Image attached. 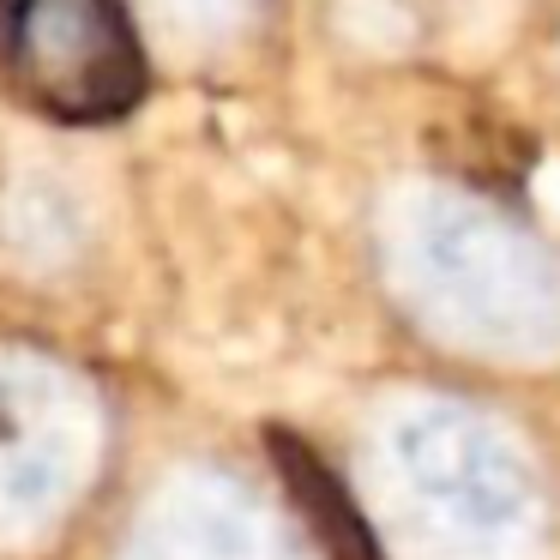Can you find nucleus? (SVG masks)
<instances>
[{"instance_id": "obj_7", "label": "nucleus", "mask_w": 560, "mask_h": 560, "mask_svg": "<svg viewBox=\"0 0 560 560\" xmlns=\"http://www.w3.org/2000/svg\"><path fill=\"white\" fill-rule=\"evenodd\" d=\"M151 13L187 43H223L254 19V0H151Z\"/></svg>"}, {"instance_id": "obj_2", "label": "nucleus", "mask_w": 560, "mask_h": 560, "mask_svg": "<svg viewBox=\"0 0 560 560\" xmlns=\"http://www.w3.org/2000/svg\"><path fill=\"white\" fill-rule=\"evenodd\" d=\"M386 283L428 338L482 362L560 355V254L500 206L452 187H416L386 211Z\"/></svg>"}, {"instance_id": "obj_1", "label": "nucleus", "mask_w": 560, "mask_h": 560, "mask_svg": "<svg viewBox=\"0 0 560 560\" xmlns=\"http://www.w3.org/2000/svg\"><path fill=\"white\" fill-rule=\"evenodd\" d=\"M374 488L404 560H542L555 542L536 452L470 398L392 404L374 422Z\"/></svg>"}, {"instance_id": "obj_3", "label": "nucleus", "mask_w": 560, "mask_h": 560, "mask_svg": "<svg viewBox=\"0 0 560 560\" xmlns=\"http://www.w3.org/2000/svg\"><path fill=\"white\" fill-rule=\"evenodd\" d=\"M109 452V404L73 362L0 343V555L49 542Z\"/></svg>"}, {"instance_id": "obj_5", "label": "nucleus", "mask_w": 560, "mask_h": 560, "mask_svg": "<svg viewBox=\"0 0 560 560\" xmlns=\"http://www.w3.org/2000/svg\"><path fill=\"white\" fill-rule=\"evenodd\" d=\"M115 560H302L283 518L218 464L163 476Z\"/></svg>"}, {"instance_id": "obj_6", "label": "nucleus", "mask_w": 560, "mask_h": 560, "mask_svg": "<svg viewBox=\"0 0 560 560\" xmlns=\"http://www.w3.org/2000/svg\"><path fill=\"white\" fill-rule=\"evenodd\" d=\"M271 446H278V470H283V482H290L295 506H302V524L319 536V555L326 560H386L380 530L368 524V512L355 506L343 476L331 470V464H319L314 446H302V440H290V434H271Z\"/></svg>"}, {"instance_id": "obj_4", "label": "nucleus", "mask_w": 560, "mask_h": 560, "mask_svg": "<svg viewBox=\"0 0 560 560\" xmlns=\"http://www.w3.org/2000/svg\"><path fill=\"white\" fill-rule=\"evenodd\" d=\"M0 73L25 109L61 127H103L139 109L151 61L121 0H7Z\"/></svg>"}]
</instances>
